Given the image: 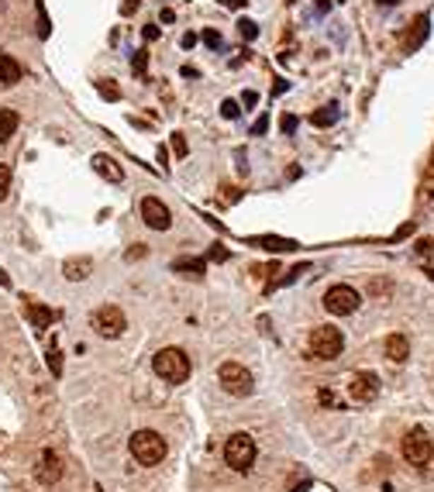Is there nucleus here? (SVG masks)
<instances>
[{
    "label": "nucleus",
    "mask_w": 434,
    "mask_h": 492,
    "mask_svg": "<svg viewBox=\"0 0 434 492\" xmlns=\"http://www.w3.org/2000/svg\"><path fill=\"white\" fill-rule=\"evenodd\" d=\"M152 368H156V375L169 382V386H180V382H187L190 379V358L180 351V348H163L156 358H152Z\"/></svg>",
    "instance_id": "obj_1"
},
{
    "label": "nucleus",
    "mask_w": 434,
    "mask_h": 492,
    "mask_svg": "<svg viewBox=\"0 0 434 492\" xmlns=\"http://www.w3.org/2000/svg\"><path fill=\"white\" fill-rule=\"evenodd\" d=\"M128 447H131L135 462H141V465H159L165 458V451H169L163 434H156V430H135L131 440H128Z\"/></svg>",
    "instance_id": "obj_2"
},
{
    "label": "nucleus",
    "mask_w": 434,
    "mask_h": 492,
    "mask_svg": "<svg viewBox=\"0 0 434 492\" xmlns=\"http://www.w3.org/2000/svg\"><path fill=\"white\" fill-rule=\"evenodd\" d=\"M307 348H310L314 358H327V362H331V358H338V355L345 351V334H341L338 327H331V324H321V327L310 331Z\"/></svg>",
    "instance_id": "obj_3"
},
{
    "label": "nucleus",
    "mask_w": 434,
    "mask_h": 492,
    "mask_svg": "<svg viewBox=\"0 0 434 492\" xmlns=\"http://www.w3.org/2000/svg\"><path fill=\"white\" fill-rule=\"evenodd\" d=\"M255 455H259V447H255V440L248 438V434H231L228 444H224V462L235 468V472H248V468L255 465Z\"/></svg>",
    "instance_id": "obj_4"
},
{
    "label": "nucleus",
    "mask_w": 434,
    "mask_h": 492,
    "mask_svg": "<svg viewBox=\"0 0 434 492\" xmlns=\"http://www.w3.org/2000/svg\"><path fill=\"white\" fill-rule=\"evenodd\" d=\"M90 324H93V331L100 337H121L124 331H128V317H124V310L121 307H114V303H104L100 310H93V317H90Z\"/></svg>",
    "instance_id": "obj_5"
},
{
    "label": "nucleus",
    "mask_w": 434,
    "mask_h": 492,
    "mask_svg": "<svg viewBox=\"0 0 434 492\" xmlns=\"http://www.w3.org/2000/svg\"><path fill=\"white\" fill-rule=\"evenodd\" d=\"M217 379L228 396H252V372L238 362H224L217 368Z\"/></svg>",
    "instance_id": "obj_6"
},
{
    "label": "nucleus",
    "mask_w": 434,
    "mask_h": 492,
    "mask_svg": "<svg viewBox=\"0 0 434 492\" xmlns=\"http://www.w3.org/2000/svg\"><path fill=\"white\" fill-rule=\"evenodd\" d=\"M358 303H362V296H358V289L355 286H331L324 293V307L327 313H334V317H348V313L358 310Z\"/></svg>",
    "instance_id": "obj_7"
},
{
    "label": "nucleus",
    "mask_w": 434,
    "mask_h": 492,
    "mask_svg": "<svg viewBox=\"0 0 434 492\" xmlns=\"http://www.w3.org/2000/svg\"><path fill=\"white\" fill-rule=\"evenodd\" d=\"M404 458H407L410 465H428L434 458V444L428 438V430H421V427H414L407 438H404Z\"/></svg>",
    "instance_id": "obj_8"
},
{
    "label": "nucleus",
    "mask_w": 434,
    "mask_h": 492,
    "mask_svg": "<svg viewBox=\"0 0 434 492\" xmlns=\"http://www.w3.org/2000/svg\"><path fill=\"white\" fill-rule=\"evenodd\" d=\"M348 396L355 403H373L380 396V375L376 372H355L348 379Z\"/></svg>",
    "instance_id": "obj_9"
},
{
    "label": "nucleus",
    "mask_w": 434,
    "mask_h": 492,
    "mask_svg": "<svg viewBox=\"0 0 434 492\" xmlns=\"http://www.w3.org/2000/svg\"><path fill=\"white\" fill-rule=\"evenodd\" d=\"M141 221H145L152 231H169L172 213H169V207H165L159 197H145V200H141Z\"/></svg>",
    "instance_id": "obj_10"
},
{
    "label": "nucleus",
    "mask_w": 434,
    "mask_h": 492,
    "mask_svg": "<svg viewBox=\"0 0 434 492\" xmlns=\"http://www.w3.org/2000/svg\"><path fill=\"white\" fill-rule=\"evenodd\" d=\"M35 479L42 482V486H52L62 479V458L55 455V451H42L38 455V465H35Z\"/></svg>",
    "instance_id": "obj_11"
},
{
    "label": "nucleus",
    "mask_w": 434,
    "mask_h": 492,
    "mask_svg": "<svg viewBox=\"0 0 434 492\" xmlns=\"http://www.w3.org/2000/svg\"><path fill=\"white\" fill-rule=\"evenodd\" d=\"M428 31H431V21H428V14H421V18L410 25L407 38H404V49H407V52L421 49V45H424V38H428Z\"/></svg>",
    "instance_id": "obj_12"
},
{
    "label": "nucleus",
    "mask_w": 434,
    "mask_h": 492,
    "mask_svg": "<svg viewBox=\"0 0 434 492\" xmlns=\"http://www.w3.org/2000/svg\"><path fill=\"white\" fill-rule=\"evenodd\" d=\"M386 358H389V362H407L410 358V341L404 334H389L386 337Z\"/></svg>",
    "instance_id": "obj_13"
},
{
    "label": "nucleus",
    "mask_w": 434,
    "mask_h": 492,
    "mask_svg": "<svg viewBox=\"0 0 434 492\" xmlns=\"http://www.w3.org/2000/svg\"><path fill=\"white\" fill-rule=\"evenodd\" d=\"M62 272H66V279H73V283H80V279H90V272H93V259H66L62 265Z\"/></svg>",
    "instance_id": "obj_14"
},
{
    "label": "nucleus",
    "mask_w": 434,
    "mask_h": 492,
    "mask_svg": "<svg viewBox=\"0 0 434 492\" xmlns=\"http://www.w3.org/2000/svg\"><path fill=\"white\" fill-rule=\"evenodd\" d=\"M93 169H97L104 180H110V182H121V180H124V169H121V165H117V162H114L110 156H93Z\"/></svg>",
    "instance_id": "obj_15"
},
{
    "label": "nucleus",
    "mask_w": 434,
    "mask_h": 492,
    "mask_svg": "<svg viewBox=\"0 0 434 492\" xmlns=\"http://www.w3.org/2000/svg\"><path fill=\"white\" fill-rule=\"evenodd\" d=\"M14 83H21V66H18V59L0 55V86H14Z\"/></svg>",
    "instance_id": "obj_16"
},
{
    "label": "nucleus",
    "mask_w": 434,
    "mask_h": 492,
    "mask_svg": "<svg viewBox=\"0 0 434 492\" xmlns=\"http://www.w3.org/2000/svg\"><path fill=\"white\" fill-rule=\"evenodd\" d=\"M18 124H21V117H18V110H11V107H4V110H0V145L14 138V131H18Z\"/></svg>",
    "instance_id": "obj_17"
},
{
    "label": "nucleus",
    "mask_w": 434,
    "mask_h": 492,
    "mask_svg": "<svg viewBox=\"0 0 434 492\" xmlns=\"http://www.w3.org/2000/svg\"><path fill=\"white\" fill-rule=\"evenodd\" d=\"M172 272H183L190 279H200L207 272V265H204V259H180V262H172Z\"/></svg>",
    "instance_id": "obj_18"
},
{
    "label": "nucleus",
    "mask_w": 434,
    "mask_h": 492,
    "mask_svg": "<svg viewBox=\"0 0 434 492\" xmlns=\"http://www.w3.org/2000/svg\"><path fill=\"white\" fill-rule=\"evenodd\" d=\"M334 121H338V104H327V107H321V110L310 114V124H314V128H331Z\"/></svg>",
    "instance_id": "obj_19"
},
{
    "label": "nucleus",
    "mask_w": 434,
    "mask_h": 492,
    "mask_svg": "<svg viewBox=\"0 0 434 492\" xmlns=\"http://www.w3.org/2000/svg\"><path fill=\"white\" fill-rule=\"evenodd\" d=\"M28 317H31V324H35L38 331H45V327L55 320V313L45 310V307H38V303H28Z\"/></svg>",
    "instance_id": "obj_20"
},
{
    "label": "nucleus",
    "mask_w": 434,
    "mask_h": 492,
    "mask_svg": "<svg viewBox=\"0 0 434 492\" xmlns=\"http://www.w3.org/2000/svg\"><path fill=\"white\" fill-rule=\"evenodd\" d=\"M35 11H38V38H49L52 35V21L45 14V0H35Z\"/></svg>",
    "instance_id": "obj_21"
},
{
    "label": "nucleus",
    "mask_w": 434,
    "mask_h": 492,
    "mask_svg": "<svg viewBox=\"0 0 434 492\" xmlns=\"http://www.w3.org/2000/svg\"><path fill=\"white\" fill-rule=\"evenodd\" d=\"M252 245H262L269 252H290L293 248V241H279V238H252Z\"/></svg>",
    "instance_id": "obj_22"
},
{
    "label": "nucleus",
    "mask_w": 434,
    "mask_h": 492,
    "mask_svg": "<svg viewBox=\"0 0 434 492\" xmlns=\"http://www.w3.org/2000/svg\"><path fill=\"white\" fill-rule=\"evenodd\" d=\"M97 93H100L104 100H121V90L114 86V79H100V83H97Z\"/></svg>",
    "instance_id": "obj_23"
},
{
    "label": "nucleus",
    "mask_w": 434,
    "mask_h": 492,
    "mask_svg": "<svg viewBox=\"0 0 434 492\" xmlns=\"http://www.w3.org/2000/svg\"><path fill=\"white\" fill-rule=\"evenodd\" d=\"M238 35H242V42H255V38H259V25L248 21V18H242V21H238Z\"/></svg>",
    "instance_id": "obj_24"
},
{
    "label": "nucleus",
    "mask_w": 434,
    "mask_h": 492,
    "mask_svg": "<svg viewBox=\"0 0 434 492\" xmlns=\"http://www.w3.org/2000/svg\"><path fill=\"white\" fill-rule=\"evenodd\" d=\"M7 193H11V165L0 162V200H7Z\"/></svg>",
    "instance_id": "obj_25"
},
{
    "label": "nucleus",
    "mask_w": 434,
    "mask_h": 492,
    "mask_svg": "<svg viewBox=\"0 0 434 492\" xmlns=\"http://www.w3.org/2000/svg\"><path fill=\"white\" fill-rule=\"evenodd\" d=\"M131 69H135L138 76H145V69H148V52L145 49H138L135 59H131Z\"/></svg>",
    "instance_id": "obj_26"
},
{
    "label": "nucleus",
    "mask_w": 434,
    "mask_h": 492,
    "mask_svg": "<svg viewBox=\"0 0 434 492\" xmlns=\"http://www.w3.org/2000/svg\"><path fill=\"white\" fill-rule=\"evenodd\" d=\"M221 114H224V121H238V114H242V110H238V100H224V104H221Z\"/></svg>",
    "instance_id": "obj_27"
},
{
    "label": "nucleus",
    "mask_w": 434,
    "mask_h": 492,
    "mask_svg": "<svg viewBox=\"0 0 434 492\" xmlns=\"http://www.w3.org/2000/svg\"><path fill=\"white\" fill-rule=\"evenodd\" d=\"M204 45H207V49H221V45H224V42H221V31L207 28V31H204Z\"/></svg>",
    "instance_id": "obj_28"
},
{
    "label": "nucleus",
    "mask_w": 434,
    "mask_h": 492,
    "mask_svg": "<svg viewBox=\"0 0 434 492\" xmlns=\"http://www.w3.org/2000/svg\"><path fill=\"white\" fill-rule=\"evenodd\" d=\"M417 255H421V259H431L434 255V238H421V241H417Z\"/></svg>",
    "instance_id": "obj_29"
},
{
    "label": "nucleus",
    "mask_w": 434,
    "mask_h": 492,
    "mask_svg": "<svg viewBox=\"0 0 434 492\" xmlns=\"http://www.w3.org/2000/svg\"><path fill=\"white\" fill-rule=\"evenodd\" d=\"M279 131H283V134H293V131H297V117H293V114H283V117H279Z\"/></svg>",
    "instance_id": "obj_30"
},
{
    "label": "nucleus",
    "mask_w": 434,
    "mask_h": 492,
    "mask_svg": "<svg viewBox=\"0 0 434 492\" xmlns=\"http://www.w3.org/2000/svg\"><path fill=\"white\" fill-rule=\"evenodd\" d=\"M207 262H228V248H224V245H211V252H207Z\"/></svg>",
    "instance_id": "obj_31"
},
{
    "label": "nucleus",
    "mask_w": 434,
    "mask_h": 492,
    "mask_svg": "<svg viewBox=\"0 0 434 492\" xmlns=\"http://www.w3.org/2000/svg\"><path fill=\"white\" fill-rule=\"evenodd\" d=\"M172 152H176V158H187V138L183 134H172Z\"/></svg>",
    "instance_id": "obj_32"
},
{
    "label": "nucleus",
    "mask_w": 434,
    "mask_h": 492,
    "mask_svg": "<svg viewBox=\"0 0 434 492\" xmlns=\"http://www.w3.org/2000/svg\"><path fill=\"white\" fill-rule=\"evenodd\" d=\"M49 368H52V375H62V355L59 351H49Z\"/></svg>",
    "instance_id": "obj_33"
},
{
    "label": "nucleus",
    "mask_w": 434,
    "mask_h": 492,
    "mask_svg": "<svg viewBox=\"0 0 434 492\" xmlns=\"http://www.w3.org/2000/svg\"><path fill=\"white\" fill-rule=\"evenodd\" d=\"M221 193H224V204H238V197H242V193H238L235 186H224Z\"/></svg>",
    "instance_id": "obj_34"
},
{
    "label": "nucleus",
    "mask_w": 434,
    "mask_h": 492,
    "mask_svg": "<svg viewBox=\"0 0 434 492\" xmlns=\"http://www.w3.org/2000/svg\"><path fill=\"white\" fill-rule=\"evenodd\" d=\"M141 35H145V42H156V38H159V28H156V25H145V28H141Z\"/></svg>",
    "instance_id": "obj_35"
},
{
    "label": "nucleus",
    "mask_w": 434,
    "mask_h": 492,
    "mask_svg": "<svg viewBox=\"0 0 434 492\" xmlns=\"http://www.w3.org/2000/svg\"><path fill=\"white\" fill-rule=\"evenodd\" d=\"M266 128H269V117H259V121L252 124V134H266Z\"/></svg>",
    "instance_id": "obj_36"
},
{
    "label": "nucleus",
    "mask_w": 434,
    "mask_h": 492,
    "mask_svg": "<svg viewBox=\"0 0 434 492\" xmlns=\"http://www.w3.org/2000/svg\"><path fill=\"white\" fill-rule=\"evenodd\" d=\"M242 104H245V107H255V104H259V93H252V90H245Z\"/></svg>",
    "instance_id": "obj_37"
},
{
    "label": "nucleus",
    "mask_w": 434,
    "mask_h": 492,
    "mask_svg": "<svg viewBox=\"0 0 434 492\" xmlns=\"http://www.w3.org/2000/svg\"><path fill=\"white\" fill-rule=\"evenodd\" d=\"M245 4H248V0H221V7H228V11H238Z\"/></svg>",
    "instance_id": "obj_38"
},
{
    "label": "nucleus",
    "mask_w": 434,
    "mask_h": 492,
    "mask_svg": "<svg viewBox=\"0 0 434 492\" xmlns=\"http://www.w3.org/2000/svg\"><path fill=\"white\" fill-rule=\"evenodd\" d=\"M276 86H272V97H279V93H286V79H272Z\"/></svg>",
    "instance_id": "obj_39"
},
{
    "label": "nucleus",
    "mask_w": 434,
    "mask_h": 492,
    "mask_svg": "<svg viewBox=\"0 0 434 492\" xmlns=\"http://www.w3.org/2000/svg\"><path fill=\"white\" fill-rule=\"evenodd\" d=\"M141 255H145V245H135V248H131V252H128V262L141 259Z\"/></svg>",
    "instance_id": "obj_40"
},
{
    "label": "nucleus",
    "mask_w": 434,
    "mask_h": 492,
    "mask_svg": "<svg viewBox=\"0 0 434 492\" xmlns=\"http://www.w3.org/2000/svg\"><path fill=\"white\" fill-rule=\"evenodd\" d=\"M138 4H141V0H124V4H121V14H131Z\"/></svg>",
    "instance_id": "obj_41"
},
{
    "label": "nucleus",
    "mask_w": 434,
    "mask_h": 492,
    "mask_svg": "<svg viewBox=\"0 0 434 492\" xmlns=\"http://www.w3.org/2000/svg\"><path fill=\"white\" fill-rule=\"evenodd\" d=\"M307 489H310V479H303V482H297V486H293V489H290V492H307Z\"/></svg>",
    "instance_id": "obj_42"
},
{
    "label": "nucleus",
    "mask_w": 434,
    "mask_h": 492,
    "mask_svg": "<svg viewBox=\"0 0 434 492\" xmlns=\"http://www.w3.org/2000/svg\"><path fill=\"white\" fill-rule=\"evenodd\" d=\"M197 45V35H183V49H193Z\"/></svg>",
    "instance_id": "obj_43"
},
{
    "label": "nucleus",
    "mask_w": 434,
    "mask_h": 492,
    "mask_svg": "<svg viewBox=\"0 0 434 492\" xmlns=\"http://www.w3.org/2000/svg\"><path fill=\"white\" fill-rule=\"evenodd\" d=\"M159 162H163V165L169 162V148H165V145H159Z\"/></svg>",
    "instance_id": "obj_44"
},
{
    "label": "nucleus",
    "mask_w": 434,
    "mask_h": 492,
    "mask_svg": "<svg viewBox=\"0 0 434 492\" xmlns=\"http://www.w3.org/2000/svg\"><path fill=\"white\" fill-rule=\"evenodd\" d=\"M0 286H11V279H7V272L0 269Z\"/></svg>",
    "instance_id": "obj_45"
},
{
    "label": "nucleus",
    "mask_w": 434,
    "mask_h": 492,
    "mask_svg": "<svg viewBox=\"0 0 434 492\" xmlns=\"http://www.w3.org/2000/svg\"><path fill=\"white\" fill-rule=\"evenodd\" d=\"M382 7H393V4H400V0H380Z\"/></svg>",
    "instance_id": "obj_46"
},
{
    "label": "nucleus",
    "mask_w": 434,
    "mask_h": 492,
    "mask_svg": "<svg viewBox=\"0 0 434 492\" xmlns=\"http://www.w3.org/2000/svg\"><path fill=\"white\" fill-rule=\"evenodd\" d=\"M428 276H431V279H434V265H431V269H428Z\"/></svg>",
    "instance_id": "obj_47"
},
{
    "label": "nucleus",
    "mask_w": 434,
    "mask_h": 492,
    "mask_svg": "<svg viewBox=\"0 0 434 492\" xmlns=\"http://www.w3.org/2000/svg\"><path fill=\"white\" fill-rule=\"evenodd\" d=\"M431 162H434V156H431Z\"/></svg>",
    "instance_id": "obj_48"
}]
</instances>
